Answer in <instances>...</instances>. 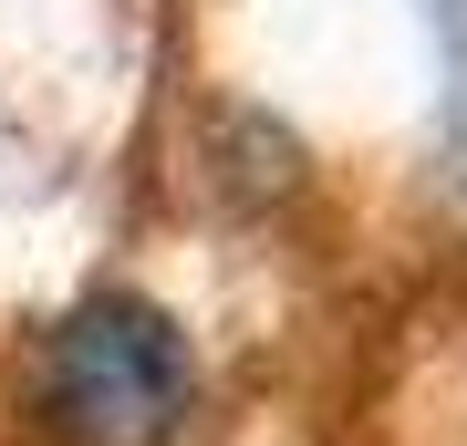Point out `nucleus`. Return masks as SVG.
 <instances>
[{
  "label": "nucleus",
  "instance_id": "f257e3e1",
  "mask_svg": "<svg viewBox=\"0 0 467 446\" xmlns=\"http://www.w3.org/2000/svg\"><path fill=\"white\" fill-rule=\"evenodd\" d=\"M187 395H198V374H187L177 322L135 291L73 301L42 353V415L73 446H167Z\"/></svg>",
  "mask_w": 467,
  "mask_h": 446
}]
</instances>
